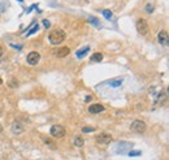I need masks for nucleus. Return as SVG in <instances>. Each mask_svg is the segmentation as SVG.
Returning a JSON list of instances; mask_svg holds the SVG:
<instances>
[{
    "mask_svg": "<svg viewBox=\"0 0 169 160\" xmlns=\"http://www.w3.org/2000/svg\"><path fill=\"white\" fill-rule=\"evenodd\" d=\"M65 31H63L61 29H56V30H54V31H51V34L48 35V39H49V42H51L52 44H61L64 41H65Z\"/></svg>",
    "mask_w": 169,
    "mask_h": 160,
    "instance_id": "nucleus-1",
    "label": "nucleus"
},
{
    "mask_svg": "<svg viewBox=\"0 0 169 160\" xmlns=\"http://www.w3.org/2000/svg\"><path fill=\"white\" fill-rule=\"evenodd\" d=\"M135 27H137V31L139 33L140 35H147L148 34V24L145 18H139L135 24Z\"/></svg>",
    "mask_w": 169,
    "mask_h": 160,
    "instance_id": "nucleus-2",
    "label": "nucleus"
},
{
    "mask_svg": "<svg viewBox=\"0 0 169 160\" xmlns=\"http://www.w3.org/2000/svg\"><path fill=\"white\" fill-rule=\"evenodd\" d=\"M130 129H131L133 131H135V133H145L146 129H147V125H146V122H143L142 120H135V121L131 122Z\"/></svg>",
    "mask_w": 169,
    "mask_h": 160,
    "instance_id": "nucleus-3",
    "label": "nucleus"
},
{
    "mask_svg": "<svg viewBox=\"0 0 169 160\" xmlns=\"http://www.w3.org/2000/svg\"><path fill=\"white\" fill-rule=\"evenodd\" d=\"M51 136L55 138H63L65 136V128L63 125H54L51 128Z\"/></svg>",
    "mask_w": 169,
    "mask_h": 160,
    "instance_id": "nucleus-4",
    "label": "nucleus"
},
{
    "mask_svg": "<svg viewBox=\"0 0 169 160\" xmlns=\"http://www.w3.org/2000/svg\"><path fill=\"white\" fill-rule=\"evenodd\" d=\"M26 61H27L29 65H37V64L40 61V55L38 52H35V51L30 52L29 55L26 56Z\"/></svg>",
    "mask_w": 169,
    "mask_h": 160,
    "instance_id": "nucleus-5",
    "label": "nucleus"
},
{
    "mask_svg": "<svg viewBox=\"0 0 169 160\" xmlns=\"http://www.w3.org/2000/svg\"><path fill=\"white\" fill-rule=\"evenodd\" d=\"M96 142L98 143H102V145H107V143H109L112 141V136L108 133H100L96 136Z\"/></svg>",
    "mask_w": 169,
    "mask_h": 160,
    "instance_id": "nucleus-6",
    "label": "nucleus"
},
{
    "mask_svg": "<svg viewBox=\"0 0 169 160\" xmlns=\"http://www.w3.org/2000/svg\"><path fill=\"white\" fill-rule=\"evenodd\" d=\"M157 42H159L161 46H168V42H169V36H168V33L165 30H161L157 35Z\"/></svg>",
    "mask_w": 169,
    "mask_h": 160,
    "instance_id": "nucleus-7",
    "label": "nucleus"
},
{
    "mask_svg": "<svg viewBox=\"0 0 169 160\" xmlns=\"http://www.w3.org/2000/svg\"><path fill=\"white\" fill-rule=\"evenodd\" d=\"M69 52H70V50H69L68 47H60V48L55 50L54 55L56 56V57H65V56L69 55Z\"/></svg>",
    "mask_w": 169,
    "mask_h": 160,
    "instance_id": "nucleus-8",
    "label": "nucleus"
},
{
    "mask_svg": "<svg viewBox=\"0 0 169 160\" xmlns=\"http://www.w3.org/2000/svg\"><path fill=\"white\" fill-rule=\"evenodd\" d=\"M104 106L102 104H91L90 107H88V112L90 113H100V112L104 111Z\"/></svg>",
    "mask_w": 169,
    "mask_h": 160,
    "instance_id": "nucleus-9",
    "label": "nucleus"
},
{
    "mask_svg": "<svg viewBox=\"0 0 169 160\" xmlns=\"http://www.w3.org/2000/svg\"><path fill=\"white\" fill-rule=\"evenodd\" d=\"M131 147H133L131 143L121 142V143H117V146H116V150H118L117 152H124V148H126V150H130Z\"/></svg>",
    "mask_w": 169,
    "mask_h": 160,
    "instance_id": "nucleus-10",
    "label": "nucleus"
},
{
    "mask_svg": "<svg viewBox=\"0 0 169 160\" xmlns=\"http://www.w3.org/2000/svg\"><path fill=\"white\" fill-rule=\"evenodd\" d=\"M102 60H103V53H100V52L92 53V56L90 57V61H91V63H100Z\"/></svg>",
    "mask_w": 169,
    "mask_h": 160,
    "instance_id": "nucleus-11",
    "label": "nucleus"
},
{
    "mask_svg": "<svg viewBox=\"0 0 169 160\" xmlns=\"http://www.w3.org/2000/svg\"><path fill=\"white\" fill-rule=\"evenodd\" d=\"M88 51H90V47H83V48H81V50H78V51H77V53H76V56L78 59H82V57H85L86 55H87L88 53Z\"/></svg>",
    "mask_w": 169,
    "mask_h": 160,
    "instance_id": "nucleus-12",
    "label": "nucleus"
},
{
    "mask_svg": "<svg viewBox=\"0 0 169 160\" xmlns=\"http://www.w3.org/2000/svg\"><path fill=\"white\" fill-rule=\"evenodd\" d=\"M12 131L15 134H20L24 131V128H22V125L21 124H18V122H15V124L12 125Z\"/></svg>",
    "mask_w": 169,
    "mask_h": 160,
    "instance_id": "nucleus-13",
    "label": "nucleus"
},
{
    "mask_svg": "<svg viewBox=\"0 0 169 160\" xmlns=\"http://www.w3.org/2000/svg\"><path fill=\"white\" fill-rule=\"evenodd\" d=\"M122 82H124L122 78H118V80H115L112 82H109V85H111V87H120L122 85Z\"/></svg>",
    "mask_w": 169,
    "mask_h": 160,
    "instance_id": "nucleus-14",
    "label": "nucleus"
},
{
    "mask_svg": "<svg viewBox=\"0 0 169 160\" xmlns=\"http://www.w3.org/2000/svg\"><path fill=\"white\" fill-rule=\"evenodd\" d=\"M83 143H85V141L82 137H76V138H74V146H77V147H82Z\"/></svg>",
    "mask_w": 169,
    "mask_h": 160,
    "instance_id": "nucleus-15",
    "label": "nucleus"
},
{
    "mask_svg": "<svg viewBox=\"0 0 169 160\" xmlns=\"http://www.w3.org/2000/svg\"><path fill=\"white\" fill-rule=\"evenodd\" d=\"M38 29H39V25H38V24H34V26H33L31 29H30L29 31L26 33V36H30L31 34H34V33H37V31H38Z\"/></svg>",
    "mask_w": 169,
    "mask_h": 160,
    "instance_id": "nucleus-16",
    "label": "nucleus"
},
{
    "mask_svg": "<svg viewBox=\"0 0 169 160\" xmlns=\"http://www.w3.org/2000/svg\"><path fill=\"white\" fill-rule=\"evenodd\" d=\"M43 141H44V143H46V145H48L49 147L52 148V150H56V145H55V143L52 142L51 139H48V138H44V137H43Z\"/></svg>",
    "mask_w": 169,
    "mask_h": 160,
    "instance_id": "nucleus-17",
    "label": "nucleus"
},
{
    "mask_svg": "<svg viewBox=\"0 0 169 160\" xmlns=\"http://www.w3.org/2000/svg\"><path fill=\"white\" fill-rule=\"evenodd\" d=\"M88 21H90V24H92L94 26H96V27L100 26V21H99L96 17H90V18H88Z\"/></svg>",
    "mask_w": 169,
    "mask_h": 160,
    "instance_id": "nucleus-18",
    "label": "nucleus"
},
{
    "mask_svg": "<svg viewBox=\"0 0 169 160\" xmlns=\"http://www.w3.org/2000/svg\"><path fill=\"white\" fill-rule=\"evenodd\" d=\"M102 13H103L104 18H107V20H111V18H112V16H113V13L111 12L109 9H104V10H103V12H102Z\"/></svg>",
    "mask_w": 169,
    "mask_h": 160,
    "instance_id": "nucleus-19",
    "label": "nucleus"
},
{
    "mask_svg": "<svg viewBox=\"0 0 169 160\" xmlns=\"http://www.w3.org/2000/svg\"><path fill=\"white\" fill-rule=\"evenodd\" d=\"M165 99H167V92H160V94L157 95V99H156V102H155V103H159V102L165 100Z\"/></svg>",
    "mask_w": 169,
    "mask_h": 160,
    "instance_id": "nucleus-20",
    "label": "nucleus"
},
{
    "mask_svg": "<svg viewBox=\"0 0 169 160\" xmlns=\"http://www.w3.org/2000/svg\"><path fill=\"white\" fill-rule=\"evenodd\" d=\"M82 131H83V133H92V131H95V128H91V126H85V128L82 129Z\"/></svg>",
    "mask_w": 169,
    "mask_h": 160,
    "instance_id": "nucleus-21",
    "label": "nucleus"
},
{
    "mask_svg": "<svg viewBox=\"0 0 169 160\" xmlns=\"http://www.w3.org/2000/svg\"><path fill=\"white\" fill-rule=\"evenodd\" d=\"M127 155H129V156H139L140 155V151H129V152H127Z\"/></svg>",
    "mask_w": 169,
    "mask_h": 160,
    "instance_id": "nucleus-22",
    "label": "nucleus"
},
{
    "mask_svg": "<svg viewBox=\"0 0 169 160\" xmlns=\"http://www.w3.org/2000/svg\"><path fill=\"white\" fill-rule=\"evenodd\" d=\"M146 10H147L148 13H152V10H154V7H152V4H150V3H148V4L146 5Z\"/></svg>",
    "mask_w": 169,
    "mask_h": 160,
    "instance_id": "nucleus-23",
    "label": "nucleus"
},
{
    "mask_svg": "<svg viewBox=\"0 0 169 160\" xmlns=\"http://www.w3.org/2000/svg\"><path fill=\"white\" fill-rule=\"evenodd\" d=\"M42 22H43L44 27H47V29H48V27H49V26H51V22H49V21H48V20H46V18H44V20H43V21H42Z\"/></svg>",
    "mask_w": 169,
    "mask_h": 160,
    "instance_id": "nucleus-24",
    "label": "nucleus"
},
{
    "mask_svg": "<svg viewBox=\"0 0 169 160\" xmlns=\"http://www.w3.org/2000/svg\"><path fill=\"white\" fill-rule=\"evenodd\" d=\"M18 82H16V81H12V82H9V86L10 87H15V86H17Z\"/></svg>",
    "mask_w": 169,
    "mask_h": 160,
    "instance_id": "nucleus-25",
    "label": "nucleus"
},
{
    "mask_svg": "<svg viewBox=\"0 0 169 160\" xmlns=\"http://www.w3.org/2000/svg\"><path fill=\"white\" fill-rule=\"evenodd\" d=\"M91 99H92V96H91V95H87V96L85 98V102H90Z\"/></svg>",
    "mask_w": 169,
    "mask_h": 160,
    "instance_id": "nucleus-26",
    "label": "nucleus"
},
{
    "mask_svg": "<svg viewBox=\"0 0 169 160\" xmlns=\"http://www.w3.org/2000/svg\"><path fill=\"white\" fill-rule=\"evenodd\" d=\"M13 48H17V50H21V46H16V44H10Z\"/></svg>",
    "mask_w": 169,
    "mask_h": 160,
    "instance_id": "nucleus-27",
    "label": "nucleus"
},
{
    "mask_svg": "<svg viewBox=\"0 0 169 160\" xmlns=\"http://www.w3.org/2000/svg\"><path fill=\"white\" fill-rule=\"evenodd\" d=\"M1 55H3V48L0 47V57H1Z\"/></svg>",
    "mask_w": 169,
    "mask_h": 160,
    "instance_id": "nucleus-28",
    "label": "nucleus"
},
{
    "mask_svg": "<svg viewBox=\"0 0 169 160\" xmlns=\"http://www.w3.org/2000/svg\"><path fill=\"white\" fill-rule=\"evenodd\" d=\"M0 131H1V125H0Z\"/></svg>",
    "mask_w": 169,
    "mask_h": 160,
    "instance_id": "nucleus-29",
    "label": "nucleus"
},
{
    "mask_svg": "<svg viewBox=\"0 0 169 160\" xmlns=\"http://www.w3.org/2000/svg\"><path fill=\"white\" fill-rule=\"evenodd\" d=\"M18 1H22V0H18Z\"/></svg>",
    "mask_w": 169,
    "mask_h": 160,
    "instance_id": "nucleus-30",
    "label": "nucleus"
}]
</instances>
